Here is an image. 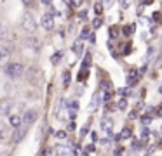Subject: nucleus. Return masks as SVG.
<instances>
[{
	"mask_svg": "<svg viewBox=\"0 0 162 156\" xmlns=\"http://www.w3.org/2000/svg\"><path fill=\"white\" fill-rule=\"evenodd\" d=\"M113 153H115V155H122V153H124V148H122V146H119V148H117Z\"/></svg>",
	"mask_w": 162,
	"mask_h": 156,
	"instance_id": "c85d7f7f",
	"label": "nucleus"
},
{
	"mask_svg": "<svg viewBox=\"0 0 162 156\" xmlns=\"http://www.w3.org/2000/svg\"><path fill=\"white\" fill-rule=\"evenodd\" d=\"M54 137H56V139H65V137H66V132H65V130H58V132L54 134Z\"/></svg>",
	"mask_w": 162,
	"mask_h": 156,
	"instance_id": "ddd939ff",
	"label": "nucleus"
},
{
	"mask_svg": "<svg viewBox=\"0 0 162 156\" xmlns=\"http://www.w3.org/2000/svg\"><path fill=\"white\" fill-rule=\"evenodd\" d=\"M86 151H89V153H94V151H96L94 144H89V146H86Z\"/></svg>",
	"mask_w": 162,
	"mask_h": 156,
	"instance_id": "5701e85b",
	"label": "nucleus"
},
{
	"mask_svg": "<svg viewBox=\"0 0 162 156\" xmlns=\"http://www.w3.org/2000/svg\"><path fill=\"white\" fill-rule=\"evenodd\" d=\"M21 26H23V30H26L28 33H31V31H35L37 30V23H35V17L30 14V12H26L24 16H23V19H21Z\"/></svg>",
	"mask_w": 162,
	"mask_h": 156,
	"instance_id": "7ed1b4c3",
	"label": "nucleus"
},
{
	"mask_svg": "<svg viewBox=\"0 0 162 156\" xmlns=\"http://www.w3.org/2000/svg\"><path fill=\"white\" fill-rule=\"evenodd\" d=\"M3 71H5V75H7L9 78H19V76L23 75L24 68H23L21 63H7Z\"/></svg>",
	"mask_w": 162,
	"mask_h": 156,
	"instance_id": "f03ea898",
	"label": "nucleus"
},
{
	"mask_svg": "<svg viewBox=\"0 0 162 156\" xmlns=\"http://www.w3.org/2000/svg\"><path fill=\"white\" fill-rule=\"evenodd\" d=\"M159 92H161V94H162V85H161V87H159Z\"/></svg>",
	"mask_w": 162,
	"mask_h": 156,
	"instance_id": "58836bf2",
	"label": "nucleus"
},
{
	"mask_svg": "<svg viewBox=\"0 0 162 156\" xmlns=\"http://www.w3.org/2000/svg\"><path fill=\"white\" fill-rule=\"evenodd\" d=\"M129 135H131V129H124L122 134H120V139H127Z\"/></svg>",
	"mask_w": 162,
	"mask_h": 156,
	"instance_id": "4468645a",
	"label": "nucleus"
},
{
	"mask_svg": "<svg viewBox=\"0 0 162 156\" xmlns=\"http://www.w3.org/2000/svg\"><path fill=\"white\" fill-rule=\"evenodd\" d=\"M157 115H159V116H162V108L159 109V111H157Z\"/></svg>",
	"mask_w": 162,
	"mask_h": 156,
	"instance_id": "e433bc0d",
	"label": "nucleus"
},
{
	"mask_svg": "<svg viewBox=\"0 0 162 156\" xmlns=\"http://www.w3.org/2000/svg\"><path fill=\"white\" fill-rule=\"evenodd\" d=\"M89 63H91V56L87 54V57H86V61H84V66L87 68V66H89Z\"/></svg>",
	"mask_w": 162,
	"mask_h": 156,
	"instance_id": "7c9ffc66",
	"label": "nucleus"
},
{
	"mask_svg": "<svg viewBox=\"0 0 162 156\" xmlns=\"http://www.w3.org/2000/svg\"><path fill=\"white\" fill-rule=\"evenodd\" d=\"M101 3H103V7H110L113 3V0H101Z\"/></svg>",
	"mask_w": 162,
	"mask_h": 156,
	"instance_id": "b1692460",
	"label": "nucleus"
},
{
	"mask_svg": "<svg viewBox=\"0 0 162 156\" xmlns=\"http://www.w3.org/2000/svg\"><path fill=\"white\" fill-rule=\"evenodd\" d=\"M120 3H122V7H129L131 0H120Z\"/></svg>",
	"mask_w": 162,
	"mask_h": 156,
	"instance_id": "2f4dec72",
	"label": "nucleus"
},
{
	"mask_svg": "<svg viewBox=\"0 0 162 156\" xmlns=\"http://www.w3.org/2000/svg\"><path fill=\"white\" fill-rule=\"evenodd\" d=\"M99 94H94V97H92V101H91V109H96L98 108V104H99Z\"/></svg>",
	"mask_w": 162,
	"mask_h": 156,
	"instance_id": "f8f14e48",
	"label": "nucleus"
},
{
	"mask_svg": "<svg viewBox=\"0 0 162 156\" xmlns=\"http://www.w3.org/2000/svg\"><path fill=\"white\" fill-rule=\"evenodd\" d=\"M141 3H150V0H141Z\"/></svg>",
	"mask_w": 162,
	"mask_h": 156,
	"instance_id": "4c0bfd02",
	"label": "nucleus"
},
{
	"mask_svg": "<svg viewBox=\"0 0 162 156\" xmlns=\"http://www.w3.org/2000/svg\"><path fill=\"white\" fill-rule=\"evenodd\" d=\"M9 123H10V127H14V129H16V127H19V125L23 123L21 115H16V113H14V115H10V116H9Z\"/></svg>",
	"mask_w": 162,
	"mask_h": 156,
	"instance_id": "1a4fd4ad",
	"label": "nucleus"
},
{
	"mask_svg": "<svg viewBox=\"0 0 162 156\" xmlns=\"http://www.w3.org/2000/svg\"><path fill=\"white\" fill-rule=\"evenodd\" d=\"M101 130L106 132V134H112V130H113V120L112 118H103L101 120Z\"/></svg>",
	"mask_w": 162,
	"mask_h": 156,
	"instance_id": "6e6552de",
	"label": "nucleus"
},
{
	"mask_svg": "<svg viewBox=\"0 0 162 156\" xmlns=\"http://www.w3.org/2000/svg\"><path fill=\"white\" fill-rule=\"evenodd\" d=\"M129 76H131V78H136V76H138V71H136V69H131V71H129Z\"/></svg>",
	"mask_w": 162,
	"mask_h": 156,
	"instance_id": "a878e982",
	"label": "nucleus"
},
{
	"mask_svg": "<svg viewBox=\"0 0 162 156\" xmlns=\"http://www.w3.org/2000/svg\"><path fill=\"white\" fill-rule=\"evenodd\" d=\"M42 26H44L45 30H52V28H54V17H52L51 14H44V16H42Z\"/></svg>",
	"mask_w": 162,
	"mask_h": 156,
	"instance_id": "0eeeda50",
	"label": "nucleus"
},
{
	"mask_svg": "<svg viewBox=\"0 0 162 156\" xmlns=\"http://www.w3.org/2000/svg\"><path fill=\"white\" fill-rule=\"evenodd\" d=\"M0 141H2V132H0Z\"/></svg>",
	"mask_w": 162,
	"mask_h": 156,
	"instance_id": "ea45409f",
	"label": "nucleus"
},
{
	"mask_svg": "<svg viewBox=\"0 0 162 156\" xmlns=\"http://www.w3.org/2000/svg\"><path fill=\"white\" fill-rule=\"evenodd\" d=\"M58 59H61V54H54L52 56V63H58Z\"/></svg>",
	"mask_w": 162,
	"mask_h": 156,
	"instance_id": "c756f323",
	"label": "nucleus"
},
{
	"mask_svg": "<svg viewBox=\"0 0 162 156\" xmlns=\"http://www.w3.org/2000/svg\"><path fill=\"white\" fill-rule=\"evenodd\" d=\"M79 17H80V19H86V17H87V12H86V10H82V12L79 14Z\"/></svg>",
	"mask_w": 162,
	"mask_h": 156,
	"instance_id": "72a5a7b5",
	"label": "nucleus"
},
{
	"mask_svg": "<svg viewBox=\"0 0 162 156\" xmlns=\"http://www.w3.org/2000/svg\"><path fill=\"white\" fill-rule=\"evenodd\" d=\"M150 122H152V120H150L148 116H145V118H141V125H148Z\"/></svg>",
	"mask_w": 162,
	"mask_h": 156,
	"instance_id": "393cba45",
	"label": "nucleus"
},
{
	"mask_svg": "<svg viewBox=\"0 0 162 156\" xmlns=\"http://www.w3.org/2000/svg\"><path fill=\"white\" fill-rule=\"evenodd\" d=\"M72 49H73L75 56H82V50H84V47H82V43H80V42H75Z\"/></svg>",
	"mask_w": 162,
	"mask_h": 156,
	"instance_id": "9b49d317",
	"label": "nucleus"
},
{
	"mask_svg": "<svg viewBox=\"0 0 162 156\" xmlns=\"http://www.w3.org/2000/svg\"><path fill=\"white\" fill-rule=\"evenodd\" d=\"M148 135H150V132H148L147 129H143V130H141V141H145V139H148Z\"/></svg>",
	"mask_w": 162,
	"mask_h": 156,
	"instance_id": "f3484780",
	"label": "nucleus"
},
{
	"mask_svg": "<svg viewBox=\"0 0 162 156\" xmlns=\"http://www.w3.org/2000/svg\"><path fill=\"white\" fill-rule=\"evenodd\" d=\"M161 146H162V141H161Z\"/></svg>",
	"mask_w": 162,
	"mask_h": 156,
	"instance_id": "a19ab883",
	"label": "nucleus"
},
{
	"mask_svg": "<svg viewBox=\"0 0 162 156\" xmlns=\"http://www.w3.org/2000/svg\"><path fill=\"white\" fill-rule=\"evenodd\" d=\"M12 49L14 47H12L10 42H7V40L0 42V66H3V64L9 63V59L12 56Z\"/></svg>",
	"mask_w": 162,
	"mask_h": 156,
	"instance_id": "f257e3e1",
	"label": "nucleus"
},
{
	"mask_svg": "<svg viewBox=\"0 0 162 156\" xmlns=\"http://www.w3.org/2000/svg\"><path fill=\"white\" fill-rule=\"evenodd\" d=\"M68 83H70V73L66 71L65 73V85H68Z\"/></svg>",
	"mask_w": 162,
	"mask_h": 156,
	"instance_id": "bb28decb",
	"label": "nucleus"
},
{
	"mask_svg": "<svg viewBox=\"0 0 162 156\" xmlns=\"http://www.w3.org/2000/svg\"><path fill=\"white\" fill-rule=\"evenodd\" d=\"M77 109H79V102H77V101H73V102H70V111H72V113H75Z\"/></svg>",
	"mask_w": 162,
	"mask_h": 156,
	"instance_id": "2eb2a0df",
	"label": "nucleus"
},
{
	"mask_svg": "<svg viewBox=\"0 0 162 156\" xmlns=\"http://www.w3.org/2000/svg\"><path fill=\"white\" fill-rule=\"evenodd\" d=\"M24 45H26V47H31V49H33L35 52H37V50L40 49L38 42H37V40H33V38H28V40H24Z\"/></svg>",
	"mask_w": 162,
	"mask_h": 156,
	"instance_id": "9d476101",
	"label": "nucleus"
},
{
	"mask_svg": "<svg viewBox=\"0 0 162 156\" xmlns=\"http://www.w3.org/2000/svg\"><path fill=\"white\" fill-rule=\"evenodd\" d=\"M70 3H72L73 7H80V5L84 3V0H70Z\"/></svg>",
	"mask_w": 162,
	"mask_h": 156,
	"instance_id": "a211bd4d",
	"label": "nucleus"
},
{
	"mask_svg": "<svg viewBox=\"0 0 162 156\" xmlns=\"http://www.w3.org/2000/svg\"><path fill=\"white\" fill-rule=\"evenodd\" d=\"M87 36H89V28H84V30H82V36H80V38H84V40H86Z\"/></svg>",
	"mask_w": 162,
	"mask_h": 156,
	"instance_id": "412c9836",
	"label": "nucleus"
},
{
	"mask_svg": "<svg viewBox=\"0 0 162 156\" xmlns=\"http://www.w3.org/2000/svg\"><path fill=\"white\" fill-rule=\"evenodd\" d=\"M26 135V125L23 127V123L19 125V127H16V130H14V135H12V142H19L23 137Z\"/></svg>",
	"mask_w": 162,
	"mask_h": 156,
	"instance_id": "39448f33",
	"label": "nucleus"
},
{
	"mask_svg": "<svg viewBox=\"0 0 162 156\" xmlns=\"http://www.w3.org/2000/svg\"><path fill=\"white\" fill-rule=\"evenodd\" d=\"M37 118H38V111H37V109H33V108H31V109H26V111H24V115L21 116V120H23V123H24L26 127H28V125H31V123H35V122H37Z\"/></svg>",
	"mask_w": 162,
	"mask_h": 156,
	"instance_id": "20e7f679",
	"label": "nucleus"
},
{
	"mask_svg": "<svg viewBox=\"0 0 162 156\" xmlns=\"http://www.w3.org/2000/svg\"><path fill=\"white\" fill-rule=\"evenodd\" d=\"M51 2H52V0H42V3H44V5H51Z\"/></svg>",
	"mask_w": 162,
	"mask_h": 156,
	"instance_id": "c9c22d12",
	"label": "nucleus"
},
{
	"mask_svg": "<svg viewBox=\"0 0 162 156\" xmlns=\"http://www.w3.org/2000/svg\"><path fill=\"white\" fill-rule=\"evenodd\" d=\"M92 26H94V28H99V26H101V19H99V17H96V19H94V23H92Z\"/></svg>",
	"mask_w": 162,
	"mask_h": 156,
	"instance_id": "4be33fe9",
	"label": "nucleus"
},
{
	"mask_svg": "<svg viewBox=\"0 0 162 156\" xmlns=\"http://www.w3.org/2000/svg\"><path fill=\"white\" fill-rule=\"evenodd\" d=\"M54 148H56V153L58 155H75V148H72L68 144H58Z\"/></svg>",
	"mask_w": 162,
	"mask_h": 156,
	"instance_id": "423d86ee",
	"label": "nucleus"
},
{
	"mask_svg": "<svg viewBox=\"0 0 162 156\" xmlns=\"http://www.w3.org/2000/svg\"><path fill=\"white\" fill-rule=\"evenodd\" d=\"M94 10H96V14H101V12H103V3H99V2H98V3H96V7H94Z\"/></svg>",
	"mask_w": 162,
	"mask_h": 156,
	"instance_id": "dca6fc26",
	"label": "nucleus"
},
{
	"mask_svg": "<svg viewBox=\"0 0 162 156\" xmlns=\"http://www.w3.org/2000/svg\"><path fill=\"white\" fill-rule=\"evenodd\" d=\"M23 3H24L26 7H31V5H33V0H23Z\"/></svg>",
	"mask_w": 162,
	"mask_h": 156,
	"instance_id": "473e14b6",
	"label": "nucleus"
},
{
	"mask_svg": "<svg viewBox=\"0 0 162 156\" xmlns=\"http://www.w3.org/2000/svg\"><path fill=\"white\" fill-rule=\"evenodd\" d=\"M87 132H89V123L82 127V130H80V135H87Z\"/></svg>",
	"mask_w": 162,
	"mask_h": 156,
	"instance_id": "aec40b11",
	"label": "nucleus"
},
{
	"mask_svg": "<svg viewBox=\"0 0 162 156\" xmlns=\"http://www.w3.org/2000/svg\"><path fill=\"white\" fill-rule=\"evenodd\" d=\"M133 148L138 151V149H141V144H140V142H134V144H133Z\"/></svg>",
	"mask_w": 162,
	"mask_h": 156,
	"instance_id": "f704fd0d",
	"label": "nucleus"
},
{
	"mask_svg": "<svg viewBox=\"0 0 162 156\" xmlns=\"http://www.w3.org/2000/svg\"><path fill=\"white\" fill-rule=\"evenodd\" d=\"M119 109H126V101H119Z\"/></svg>",
	"mask_w": 162,
	"mask_h": 156,
	"instance_id": "cd10ccee",
	"label": "nucleus"
},
{
	"mask_svg": "<svg viewBox=\"0 0 162 156\" xmlns=\"http://www.w3.org/2000/svg\"><path fill=\"white\" fill-rule=\"evenodd\" d=\"M134 31V26H124V33L126 35H129V33H133Z\"/></svg>",
	"mask_w": 162,
	"mask_h": 156,
	"instance_id": "6ab92c4d",
	"label": "nucleus"
},
{
	"mask_svg": "<svg viewBox=\"0 0 162 156\" xmlns=\"http://www.w3.org/2000/svg\"><path fill=\"white\" fill-rule=\"evenodd\" d=\"M0 38H2V36H0Z\"/></svg>",
	"mask_w": 162,
	"mask_h": 156,
	"instance_id": "79ce46f5",
	"label": "nucleus"
}]
</instances>
